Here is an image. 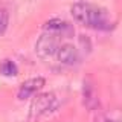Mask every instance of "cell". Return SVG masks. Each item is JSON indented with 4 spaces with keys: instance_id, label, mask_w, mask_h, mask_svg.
I'll use <instances>...</instances> for the list:
<instances>
[{
    "instance_id": "6da1fadb",
    "label": "cell",
    "mask_w": 122,
    "mask_h": 122,
    "mask_svg": "<svg viewBox=\"0 0 122 122\" xmlns=\"http://www.w3.org/2000/svg\"><path fill=\"white\" fill-rule=\"evenodd\" d=\"M72 15L79 25L96 30L112 29V23L105 8H101L95 3L78 2L72 6Z\"/></svg>"
},
{
    "instance_id": "7a4b0ae2",
    "label": "cell",
    "mask_w": 122,
    "mask_h": 122,
    "mask_svg": "<svg viewBox=\"0 0 122 122\" xmlns=\"http://www.w3.org/2000/svg\"><path fill=\"white\" fill-rule=\"evenodd\" d=\"M55 101H56L55 95L51 93V92L37 95V96L32 99L30 107H29V114H28L29 121H37L38 117H41L43 114L49 113L53 108V105H55Z\"/></svg>"
},
{
    "instance_id": "3957f363",
    "label": "cell",
    "mask_w": 122,
    "mask_h": 122,
    "mask_svg": "<svg viewBox=\"0 0 122 122\" xmlns=\"http://www.w3.org/2000/svg\"><path fill=\"white\" fill-rule=\"evenodd\" d=\"M60 35L53 32H44L41 34L40 38L37 40L35 44V52L40 58H49V56L55 55L60 49Z\"/></svg>"
},
{
    "instance_id": "277c9868",
    "label": "cell",
    "mask_w": 122,
    "mask_h": 122,
    "mask_svg": "<svg viewBox=\"0 0 122 122\" xmlns=\"http://www.w3.org/2000/svg\"><path fill=\"white\" fill-rule=\"evenodd\" d=\"M44 32H53L60 37H73V28L70 23L61 20V18H52L44 25Z\"/></svg>"
},
{
    "instance_id": "5b68a950",
    "label": "cell",
    "mask_w": 122,
    "mask_h": 122,
    "mask_svg": "<svg viewBox=\"0 0 122 122\" xmlns=\"http://www.w3.org/2000/svg\"><path fill=\"white\" fill-rule=\"evenodd\" d=\"M46 84V79L41 78V76H37V78H30L28 81H25L20 86V90H18V99H28L32 95H35L38 90L41 89Z\"/></svg>"
},
{
    "instance_id": "8992f818",
    "label": "cell",
    "mask_w": 122,
    "mask_h": 122,
    "mask_svg": "<svg viewBox=\"0 0 122 122\" xmlns=\"http://www.w3.org/2000/svg\"><path fill=\"white\" fill-rule=\"evenodd\" d=\"M56 56H58L60 63L66 64V66H75V64L79 63L78 49H76L73 44H63V46H60L58 52H56Z\"/></svg>"
},
{
    "instance_id": "52a82bcc",
    "label": "cell",
    "mask_w": 122,
    "mask_h": 122,
    "mask_svg": "<svg viewBox=\"0 0 122 122\" xmlns=\"http://www.w3.org/2000/svg\"><path fill=\"white\" fill-rule=\"evenodd\" d=\"M82 101H84V105H86L89 110H96L98 107H99L98 93H96V90H95V86L89 81V79H86V81H84Z\"/></svg>"
},
{
    "instance_id": "ba28073f",
    "label": "cell",
    "mask_w": 122,
    "mask_h": 122,
    "mask_svg": "<svg viewBox=\"0 0 122 122\" xmlns=\"http://www.w3.org/2000/svg\"><path fill=\"white\" fill-rule=\"evenodd\" d=\"M0 72L5 76H15L18 70H17V66H15L11 60H5L2 63V66H0Z\"/></svg>"
},
{
    "instance_id": "9c48e42d",
    "label": "cell",
    "mask_w": 122,
    "mask_h": 122,
    "mask_svg": "<svg viewBox=\"0 0 122 122\" xmlns=\"http://www.w3.org/2000/svg\"><path fill=\"white\" fill-rule=\"evenodd\" d=\"M8 21H9V18H8V12L5 9L0 8V35L5 34V30L8 28Z\"/></svg>"
},
{
    "instance_id": "30bf717a",
    "label": "cell",
    "mask_w": 122,
    "mask_h": 122,
    "mask_svg": "<svg viewBox=\"0 0 122 122\" xmlns=\"http://www.w3.org/2000/svg\"><path fill=\"white\" fill-rule=\"evenodd\" d=\"M95 121H96V122H122L121 119H114V117H112L110 114H105V113L98 114Z\"/></svg>"
}]
</instances>
